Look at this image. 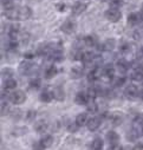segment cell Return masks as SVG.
Wrapping results in <instances>:
<instances>
[{
  "instance_id": "obj_1",
  "label": "cell",
  "mask_w": 143,
  "mask_h": 150,
  "mask_svg": "<svg viewBox=\"0 0 143 150\" xmlns=\"http://www.w3.org/2000/svg\"><path fill=\"white\" fill-rule=\"evenodd\" d=\"M127 136L130 142L137 141L138 138H141L143 136V114H138L135 116Z\"/></svg>"
},
{
  "instance_id": "obj_2",
  "label": "cell",
  "mask_w": 143,
  "mask_h": 150,
  "mask_svg": "<svg viewBox=\"0 0 143 150\" xmlns=\"http://www.w3.org/2000/svg\"><path fill=\"white\" fill-rule=\"evenodd\" d=\"M32 16V10L28 6L14 7L10 11H5V17L10 20H27Z\"/></svg>"
},
{
  "instance_id": "obj_3",
  "label": "cell",
  "mask_w": 143,
  "mask_h": 150,
  "mask_svg": "<svg viewBox=\"0 0 143 150\" xmlns=\"http://www.w3.org/2000/svg\"><path fill=\"white\" fill-rule=\"evenodd\" d=\"M35 65L33 63H31V60H24L19 64L18 71L20 72V74H24V76H30L35 71Z\"/></svg>"
},
{
  "instance_id": "obj_4",
  "label": "cell",
  "mask_w": 143,
  "mask_h": 150,
  "mask_svg": "<svg viewBox=\"0 0 143 150\" xmlns=\"http://www.w3.org/2000/svg\"><path fill=\"white\" fill-rule=\"evenodd\" d=\"M52 143H53V137L51 135H46L34 144L33 150H45V149L50 148L52 145Z\"/></svg>"
},
{
  "instance_id": "obj_5",
  "label": "cell",
  "mask_w": 143,
  "mask_h": 150,
  "mask_svg": "<svg viewBox=\"0 0 143 150\" xmlns=\"http://www.w3.org/2000/svg\"><path fill=\"white\" fill-rule=\"evenodd\" d=\"M104 17L106 20H109L111 23H117L121 20L122 18V13L120 10H116V8H108L105 12H104Z\"/></svg>"
},
{
  "instance_id": "obj_6",
  "label": "cell",
  "mask_w": 143,
  "mask_h": 150,
  "mask_svg": "<svg viewBox=\"0 0 143 150\" xmlns=\"http://www.w3.org/2000/svg\"><path fill=\"white\" fill-rule=\"evenodd\" d=\"M76 27H77L76 21H75L74 19L69 18V19H66V20L62 24L60 30H62V32H64L65 34H72V33L76 31Z\"/></svg>"
},
{
  "instance_id": "obj_7",
  "label": "cell",
  "mask_w": 143,
  "mask_h": 150,
  "mask_svg": "<svg viewBox=\"0 0 143 150\" xmlns=\"http://www.w3.org/2000/svg\"><path fill=\"white\" fill-rule=\"evenodd\" d=\"M115 47H116V40L110 38V39L104 40L102 44H98L96 49L98 51H102V52H111Z\"/></svg>"
},
{
  "instance_id": "obj_8",
  "label": "cell",
  "mask_w": 143,
  "mask_h": 150,
  "mask_svg": "<svg viewBox=\"0 0 143 150\" xmlns=\"http://www.w3.org/2000/svg\"><path fill=\"white\" fill-rule=\"evenodd\" d=\"M8 99H10L13 104L20 105V104L25 103V100H26V95H25L23 91L17 90V91H13V92L8 96Z\"/></svg>"
},
{
  "instance_id": "obj_9",
  "label": "cell",
  "mask_w": 143,
  "mask_h": 150,
  "mask_svg": "<svg viewBox=\"0 0 143 150\" xmlns=\"http://www.w3.org/2000/svg\"><path fill=\"white\" fill-rule=\"evenodd\" d=\"M124 96L129 100H135L137 99V97H139V90L136 85H128V88L124 90Z\"/></svg>"
},
{
  "instance_id": "obj_10",
  "label": "cell",
  "mask_w": 143,
  "mask_h": 150,
  "mask_svg": "<svg viewBox=\"0 0 143 150\" xmlns=\"http://www.w3.org/2000/svg\"><path fill=\"white\" fill-rule=\"evenodd\" d=\"M47 58H49V60H51V62H62L63 60V49L60 47V46H55L53 49H52V51L50 52V54L47 56Z\"/></svg>"
},
{
  "instance_id": "obj_11",
  "label": "cell",
  "mask_w": 143,
  "mask_h": 150,
  "mask_svg": "<svg viewBox=\"0 0 143 150\" xmlns=\"http://www.w3.org/2000/svg\"><path fill=\"white\" fill-rule=\"evenodd\" d=\"M89 102H90V98L88 96V92L85 91H79L75 97V103L78 105H88Z\"/></svg>"
},
{
  "instance_id": "obj_12",
  "label": "cell",
  "mask_w": 143,
  "mask_h": 150,
  "mask_svg": "<svg viewBox=\"0 0 143 150\" xmlns=\"http://www.w3.org/2000/svg\"><path fill=\"white\" fill-rule=\"evenodd\" d=\"M7 34L10 37L11 40H17L18 37L20 34V26L18 24H12L8 26V31H7Z\"/></svg>"
},
{
  "instance_id": "obj_13",
  "label": "cell",
  "mask_w": 143,
  "mask_h": 150,
  "mask_svg": "<svg viewBox=\"0 0 143 150\" xmlns=\"http://www.w3.org/2000/svg\"><path fill=\"white\" fill-rule=\"evenodd\" d=\"M142 21V18H141V14L137 13V12H131L128 14V18H127V23L129 26H136L138 25L139 23Z\"/></svg>"
},
{
  "instance_id": "obj_14",
  "label": "cell",
  "mask_w": 143,
  "mask_h": 150,
  "mask_svg": "<svg viewBox=\"0 0 143 150\" xmlns=\"http://www.w3.org/2000/svg\"><path fill=\"white\" fill-rule=\"evenodd\" d=\"M116 67H117V70H118L121 73H125V72L131 67V63L128 62V60L124 59V58H121V59H118V60L116 62Z\"/></svg>"
},
{
  "instance_id": "obj_15",
  "label": "cell",
  "mask_w": 143,
  "mask_h": 150,
  "mask_svg": "<svg viewBox=\"0 0 143 150\" xmlns=\"http://www.w3.org/2000/svg\"><path fill=\"white\" fill-rule=\"evenodd\" d=\"M102 74L108 79H114V77H115V67H114V65L113 64H106L102 69Z\"/></svg>"
},
{
  "instance_id": "obj_16",
  "label": "cell",
  "mask_w": 143,
  "mask_h": 150,
  "mask_svg": "<svg viewBox=\"0 0 143 150\" xmlns=\"http://www.w3.org/2000/svg\"><path fill=\"white\" fill-rule=\"evenodd\" d=\"M85 10H86V4L82 1H76L72 5V7H71V12H72L74 16H79L83 12H85Z\"/></svg>"
},
{
  "instance_id": "obj_17",
  "label": "cell",
  "mask_w": 143,
  "mask_h": 150,
  "mask_svg": "<svg viewBox=\"0 0 143 150\" xmlns=\"http://www.w3.org/2000/svg\"><path fill=\"white\" fill-rule=\"evenodd\" d=\"M98 38L95 34H89L86 37H84V45L88 47H97L98 45Z\"/></svg>"
},
{
  "instance_id": "obj_18",
  "label": "cell",
  "mask_w": 143,
  "mask_h": 150,
  "mask_svg": "<svg viewBox=\"0 0 143 150\" xmlns=\"http://www.w3.org/2000/svg\"><path fill=\"white\" fill-rule=\"evenodd\" d=\"M101 123H102L101 117H92V118L89 120L86 127H88V129H89L90 131H96V130L99 128Z\"/></svg>"
},
{
  "instance_id": "obj_19",
  "label": "cell",
  "mask_w": 143,
  "mask_h": 150,
  "mask_svg": "<svg viewBox=\"0 0 143 150\" xmlns=\"http://www.w3.org/2000/svg\"><path fill=\"white\" fill-rule=\"evenodd\" d=\"M106 141L110 145H114V144H118V141H120V135L114 131V130H110L109 132H106Z\"/></svg>"
},
{
  "instance_id": "obj_20",
  "label": "cell",
  "mask_w": 143,
  "mask_h": 150,
  "mask_svg": "<svg viewBox=\"0 0 143 150\" xmlns=\"http://www.w3.org/2000/svg\"><path fill=\"white\" fill-rule=\"evenodd\" d=\"M83 74H84V69L81 66H75L70 71V77L74 79H78V78L83 77Z\"/></svg>"
},
{
  "instance_id": "obj_21",
  "label": "cell",
  "mask_w": 143,
  "mask_h": 150,
  "mask_svg": "<svg viewBox=\"0 0 143 150\" xmlns=\"http://www.w3.org/2000/svg\"><path fill=\"white\" fill-rule=\"evenodd\" d=\"M99 69L98 67H93L91 69L89 72H88V81L90 83H93V82H97L98 78H99Z\"/></svg>"
},
{
  "instance_id": "obj_22",
  "label": "cell",
  "mask_w": 143,
  "mask_h": 150,
  "mask_svg": "<svg viewBox=\"0 0 143 150\" xmlns=\"http://www.w3.org/2000/svg\"><path fill=\"white\" fill-rule=\"evenodd\" d=\"M39 99L44 103H50L52 99H55V96H53V92L50 91V90H44L40 96H39Z\"/></svg>"
},
{
  "instance_id": "obj_23",
  "label": "cell",
  "mask_w": 143,
  "mask_h": 150,
  "mask_svg": "<svg viewBox=\"0 0 143 150\" xmlns=\"http://www.w3.org/2000/svg\"><path fill=\"white\" fill-rule=\"evenodd\" d=\"M88 122H89V118H88V114H86V112H82V114L77 115L76 123H77V125L79 128L83 127V125H85V124H88Z\"/></svg>"
},
{
  "instance_id": "obj_24",
  "label": "cell",
  "mask_w": 143,
  "mask_h": 150,
  "mask_svg": "<svg viewBox=\"0 0 143 150\" xmlns=\"http://www.w3.org/2000/svg\"><path fill=\"white\" fill-rule=\"evenodd\" d=\"M52 92H53L55 99H57V100H59V102H63V100H64V98H65V92H64V90L62 89V86H56V88L52 90Z\"/></svg>"
},
{
  "instance_id": "obj_25",
  "label": "cell",
  "mask_w": 143,
  "mask_h": 150,
  "mask_svg": "<svg viewBox=\"0 0 143 150\" xmlns=\"http://www.w3.org/2000/svg\"><path fill=\"white\" fill-rule=\"evenodd\" d=\"M57 73H58V69H57L55 65H50V66L45 70L44 76H45L46 79H51V78H53V77L56 76Z\"/></svg>"
},
{
  "instance_id": "obj_26",
  "label": "cell",
  "mask_w": 143,
  "mask_h": 150,
  "mask_svg": "<svg viewBox=\"0 0 143 150\" xmlns=\"http://www.w3.org/2000/svg\"><path fill=\"white\" fill-rule=\"evenodd\" d=\"M84 54V51H82L81 49H74L70 52V58L72 60H82Z\"/></svg>"
},
{
  "instance_id": "obj_27",
  "label": "cell",
  "mask_w": 143,
  "mask_h": 150,
  "mask_svg": "<svg viewBox=\"0 0 143 150\" xmlns=\"http://www.w3.org/2000/svg\"><path fill=\"white\" fill-rule=\"evenodd\" d=\"M103 145H104V142L102 138L99 137H96L92 142H91V149L92 150H102L103 149Z\"/></svg>"
},
{
  "instance_id": "obj_28",
  "label": "cell",
  "mask_w": 143,
  "mask_h": 150,
  "mask_svg": "<svg viewBox=\"0 0 143 150\" xmlns=\"http://www.w3.org/2000/svg\"><path fill=\"white\" fill-rule=\"evenodd\" d=\"M17 88V81L14 78H10V79H6L5 83H4V90H14Z\"/></svg>"
},
{
  "instance_id": "obj_29",
  "label": "cell",
  "mask_w": 143,
  "mask_h": 150,
  "mask_svg": "<svg viewBox=\"0 0 143 150\" xmlns=\"http://www.w3.org/2000/svg\"><path fill=\"white\" fill-rule=\"evenodd\" d=\"M28 85H30V88L33 89V90H38V89L42 86V81H40L39 78H32V79L30 81Z\"/></svg>"
},
{
  "instance_id": "obj_30",
  "label": "cell",
  "mask_w": 143,
  "mask_h": 150,
  "mask_svg": "<svg viewBox=\"0 0 143 150\" xmlns=\"http://www.w3.org/2000/svg\"><path fill=\"white\" fill-rule=\"evenodd\" d=\"M122 120H123V116H122V114H114V115H111V117H110V121H111V123L114 124V125H118V124H121L122 123Z\"/></svg>"
},
{
  "instance_id": "obj_31",
  "label": "cell",
  "mask_w": 143,
  "mask_h": 150,
  "mask_svg": "<svg viewBox=\"0 0 143 150\" xmlns=\"http://www.w3.org/2000/svg\"><path fill=\"white\" fill-rule=\"evenodd\" d=\"M125 82H127V77H125V76H122V77L114 78L113 84H114V86H116V88H121V86H123V85L125 84Z\"/></svg>"
},
{
  "instance_id": "obj_32",
  "label": "cell",
  "mask_w": 143,
  "mask_h": 150,
  "mask_svg": "<svg viewBox=\"0 0 143 150\" xmlns=\"http://www.w3.org/2000/svg\"><path fill=\"white\" fill-rule=\"evenodd\" d=\"M1 76H3V78H5V81L12 78V76H13V70L10 69V67L3 69V70H1Z\"/></svg>"
},
{
  "instance_id": "obj_33",
  "label": "cell",
  "mask_w": 143,
  "mask_h": 150,
  "mask_svg": "<svg viewBox=\"0 0 143 150\" xmlns=\"http://www.w3.org/2000/svg\"><path fill=\"white\" fill-rule=\"evenodd\" d=\"M131 51V45L129 43H122L120 45V52L122 54H128Z\"/></svg>"
},
{
  "instance_id": "obj_34",
  "label": "cell",
  "mask_w": 143,
  "mask_h": 150,
  "mask_svg": "<svg viewBox=\"0 0 143 150\" xmlns=\"http://www.w3.org/2000/svg\"><path fill=\"white\" fill-rule=\"evenodd\" d=\"M131 79L134 82H142L143 81V72H141V71H134L131 73Z\"/></svg>"
},
{
  "instance_id": "obj_35",
  "label": "cell",
  "mask_w": 143,
  "mask_h": 150,
  "mask_svg": "<svg viewBox=\"0 0 143 150\" xmlns=\"http://www.w3.org/2000/svg\"><path fill=\"white\" fill-rule=\"evenodd\" d=\"M123 3H124V0H109L110 8H116V10L123 6Z\"/></svg>"
},
{
  "instance_id": "obj_36",
  "label": "cell",
  "mask_w": 143,
  "mask_h": 150,
  "mask_svg": "<svg viewBox=\"0 0 143 150\" xmlns=\"http://www.w3.org/2000/svg\"><path fill=\"white\" fill-rule=\"evenodd\" d=\"M97 110H98L97 103L93 102V100H90L89 104H88V111H89V112H92V114H95V112H97Z\"/></svg>"
},
{
  "instance_id": "obj_37",
  "label": "cell",
  "mask_w": 143,
  "mask_h": 150,
  "mask_svg": "<svg viewBox=\"0 0 143 150\" xmlns=\"http://www.w3.org/2000/svg\"><path fill=\"white\" fill-rule=\"evenodd\" d=\"M46 129V123L40 121L39 123H37V125H35V130H37L38 132H43L44 130Z\"/></svg>"
},
{
  "instance_id": "obj_38",
  "label": "cell",
  "mask_w": 143,
  "mask_h": 150,
  "mask_svg": "<svg viewBox=\"0 0 143 150\" xmlns=\"http://www.w3.org/2000/svg\"><path fill=\"white\" fill-rule=\"evenodd\" d=\"M8 110H10L8 104H7L5 100H3V103H1V116H4V115H6V114H8Z\"/></svg>"
},
{
  "instance_id": "obj_39",
  "label": "cell",
  "mask_w": 143,
  "mask_h": 150,
  "mask_svg": "<svg viewBox=\"0 0 143 150\" xmlns=\"http://www.w3.org/2000/svg\"><path fill=\"white\" fill-rule=\"evenodd\" d=\"M17 47H18V42L17 40H11L7 44V50H10V51H14Z\"/></svg>"
},
{
  "instance_id": "obj_40",
  "label": "cell",
  "mask_w": 143,
  "mask_h": 150,
  "mask_svg": "<svg viewBox=\"0 0 143 150\" xmlns=\"http://www.w3.org/2000/svg\"><path fill=\"white\" fill-rule=\"evenodd\" d=\"M34 56H35V53H33L32 51H27V52L24 53V58H25L26 60H31V59H33Z\"/></svg>"
},
{
  "instance_id": "obj_41",
  "label": "cell",
  "mask_w": 143,
  "mask_h": 150,
  "mask_svg": "<svg viewBox=\"0 0 143 150\" xmlns=\"http://www.w3.org/2000/svg\"><path fill=\"white\" fill-rule=\"evenodd\" d=\"M78 128H79V127H78V125H77V123L75 122L74 124H70V125L67 127V130H69V131H71V132H76V131L78 130Z\"/></svg>"
},
{
  "instance_id": "obj_42",
  "label": "cell",
  "mask_w": 143,
  "mask_h": 150,
  "mask_svg": "<svg viewBox=\"0 0 143 150\" xmlns=\"http://www.w3.org/2000/svg\"><path fill=\"white\" fill-rule=\"evenodd\" d=\"M65 4L64 3H58V4H56V10L57 11H59V12H64L65 11Z\"/></svg>"
},
{
  "instance_id": "obj_43",
  "label": "cell",
  "mask_w": 143,
  "mask_h": 150,
  "mask_svg": "<svg viewBox=\"0 0 143 150\" xmlns=\"http://www.w3.org/2000/svg\"><path fill=\"white\" fill-rule=\"evenodd\" d=\"M108 150H123V148L120 144H114V145H110Z\"/></svg>"
},
{
  "instance_id": "obj_44",
  "label": "cell",
  "mask_w": 143,
  "mask_h": 150,
  "mask_svg": "<svg viewBox=\"0 0 143 150\" xmlns=\"http://www.w3.org/2000/svg\"><path fill=\"white\" fill-rule=\"evenodd\" d=\"M34 117H35V112H34V111L31 110V111L27 112V120H28V121H32Z\"/></svg>"
},
{
  "instance_id": "obj_45",
  "label": "cell",
  "mask_w": 143,
  "mask_h": 150,
  "mask_svg": "<svg viewBox=\"0 0 143 150\" xmlns=\"http://www.w3.org/2000/svg\"><path fill=\"white\" fill-rule=\"evenodd\" d=\"M131 150H143V143H137Z\"/></svg>"
},
{
  "instance_id": "obj_46",
  "label": "cell",
  "mask_w": 143,
  "mask_h": 150,
  "mask_svg": "<svg viewBox=\"0 0 143 150\" xmlns=\"http://www.w3.org/2000/svg\"><path fill=\"white\" fill-rule=\"evenodd\" d=\"M138 98H141V99L143 100V89L139 90V97H138Z\"/></svg>"
},
{
  "instance_id": "obj_47",
  "label": "cell",
  "mask_w": 143,
  "mask_h": 150,
  "mask_svg": "<svg viewBox=\"0 0 143 150\" xmlns=\"http://www.w3.org/2000/svg\"><path fill=\"white\" fill-rule=\"evenodd\" d=\"M139 14H141V18H142V21H143V5L141 7V11H139Z\"/></svg>"
}]
</instances>
